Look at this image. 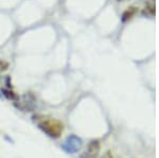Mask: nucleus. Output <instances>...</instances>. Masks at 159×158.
Listing matches in <instances>:
<instances>
[{"instance_id": "obj_1", "label": "nucleus", "mask_w": 159, "mask_h": 158, "mask_svg": "<svg viewBox=\"0 0 159 158\" xmlns=\"http://www.w3.org/2000/svg\"><path fill=\"white\" fill-rule=\"evenodd\" d=\"M33 119L37 123L38 127L43 133L47 134L50 138L56 139L61 137L64 129V125L61 121L53 118H48V117L45 116H34Z\"/></svg>"}, {"instance_id": "obj_5", "label": "nucleus", "mask_w": 159, "mask_h": 158, "mask_svg": "<svg viewBox=\"0 0 159 158\" xmlns=\"http://www.w3.org/2000/svg\"><path fill=\"white\" fill-rule=\"evenodd\" d=\"M9 67H10L9 63L6 62V61L0 60V72H3V71H7V69H9Z\"/></svg>"}, {"instance_id": "obj_3", "label": "nucleus", "mask_w": 159, "mask_h": 158, "mask_svg": "<svg viewBox=\"0 0 159 158\" xmlns=\"http://www.w3.org/2000/svg\"><path fill=\"white\" fill-rule=\"evenodd\" d=\"M100 150H101V144L98 140H92L89 142L87 150L82 154L81 158H98L100 154Z\"/></svg>"}, {"instance_id": "obj_2", "label": "nucleus", "mask_w": 159, "mask_h": 158, "mask_svg": "<svg viewBox=\"0 0 159 158\" xmlns=\"http://www.w3.org/2000/svg\"><path fill=\"white\" fill-rule=\"evenodd\" d=\"M82 146H83V142L81 138H79L75 135H70L61 144V149L69 154H75L82 149Z\"/></svg>"}, {"instance_id": "obj_6", "label": "nucleus", "mask_w": 159, "mask_h": 158, "mask_svg": "<svg viewBox=\"0 0 159 158\" xmlns=\"http://www.w3.org/2000/svg\"><path fill=\"white\" fill-rule=\"evenodd\" d=\"M101 158H114V156H112V154H111V152H106L105 154L102 156Z\"/></svg>"}, {"instance_id": "obj_7", "label": "nucleus", "mask_w": 159, "mask_h": 158, "mask_svg": "<svg viewBox=\"0 0 159 158\" xmlns=\"http://www.w3.org/2000/svg\"><path fill=\"white\" fill-rule=\"evenodd\" d=\"M0 96H1V95H0Z\"/></svg>"}, {"instance_id": "obj_4", "label": "nucleus", "mask_w": 159, "mask_h": 158, "mask_svg": "<svg viewBox=\"0 0 159 158\" xmlns=\"http://www.w3.org/2000/svg\"><path fill=\"white\" fill-rule=\"evenodd\" d=\"M2 93H3V95L7 97L9 100H13V101H16L17 99V95L14 93L13 90H11V89H6V88H3L2 89Z\"/></svg>"}]
</instances>
